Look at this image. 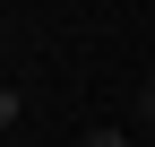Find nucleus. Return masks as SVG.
<instances>
[{
  "mask_svg": "<svg viewBox=\"0 0 155 147\" xmlns=\"http://www.w3.org/2000/svg\"><path fill=\"white\" fill-rule=\"evenodd\" d=\"M86 147H129V138H121V130H95V138H86Z\"/></svg>",
  "mask_w": 155,
  "mask_h": 147,
  "instance_id": "1",
  "label": "nucleus"
}]
</instances>
